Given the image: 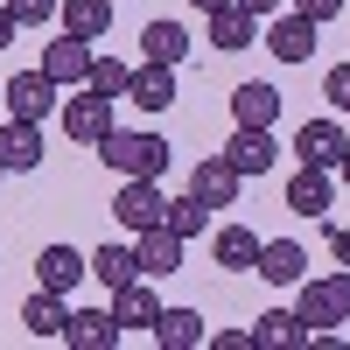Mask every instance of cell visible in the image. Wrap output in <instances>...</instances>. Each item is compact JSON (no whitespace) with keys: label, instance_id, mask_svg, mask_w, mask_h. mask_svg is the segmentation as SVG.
<instances>
[{"label":"cell","instance_id":"obj_32","mask_svg":"<svg viewBox=\"0 0 350 350\" xmlns=\"http://www.w3.org/2000/svg\"><path fill=\"white\" fill-rule=\"evenodd\" d=\"M295 14H308L315 28H323V21H336V14H343V0H295Z\"/></svg>","mask_w":350,"mask_h":350},{"label":"cell","instance_id":"obj_3","mask_svg":"<svg viewBox=\"0 0 350 350\" xmlns=\"http://www.w3.org/2000/svg\"><path fill=\"white\" fill-rule=\"evenodd\" d=\"M64 133H70V140H92V148H98V140L112 133V98H105V92H92V84H84V92H70V98H64Z\"/></svg>","mask_w":350,"mask_h":350},{"label":"cell","instance_id":"obj_4","mask_svg":"<svg viewBox=\"0 0 350 350\" xmlns=\"http://www.w3.org/2000/svg\"><path fill=\"white\" fill-rule=\"evenodd\" d=\"M56 92H64V84H56L49 70H14L0 98H8V120H42V112L56 105Z\"/></svg>","mask_w":350,"mask_h":350},{"label":"cell","instance_id":"obj_37","mask_svg":"<svg viewBox=\"0 0 350 350\" xmlns=\"http://www.w3.org/2000/svg\"><path fill=\"white\" fill-rule=\"evenodd\" d=\"M336 175H343V183H350V148H343V161H336Z\"/></svg>","mask_w":350,"mask_h":350},{"label":"cell","instance_id":"obj_19","mask_svg":"<svg viewBox=\"0 0 350 350\" xmlns=\"http://www.w3.org/2000/svg\"><path fill=\"white\" fill-rule=\"evenodd\" d=\"M252 273H267L273 287H295L301 273H308V252L295 245V239H273V245H259V267Z\"/></svg>","mask_w":350,"mask_h":350},{"label":"cell","instance_id":"obj_7","mask_svg":"<svg viewBox=\"0 0 350 350\" xmlns=\"http://www.w3.org/2000/svg\"><path fill=\"white\" fill-rule=\"evenodd\" d=\"M336 168H295V183H287V211L295 217H329V203H336V183H329Z\"/></svg>","mask_w":350,"mask_h":350},{"label":"cell","instance_id":"obj_23","mask_svg":"<svg viewBox=\"0 0 350 350\" xmlns=\"http://www.w3.org/2000/svg\"><path fill=\"white\" fill-rule=\"evenodd\" d=\"M140 56H148V64H183V56H189L183 21H148V28H140Z\"/></svg>","mask_w":350,"mask_h":350},{"label":"cell","instance_id":"obj_9","mask_svg":"<svg viewBox=\"0 0 350 350\" xmlns=\"http://www.w3.org/2000/svg\"><path fill=\"white\" fill-rule=\"evenodd\" d=\"M224 161L239 168V175H267V168L280 161V148H273V126H231V148H224Z\"/></svg>","mask_w":350,"mask_h":350},{"label":"cell","instance_id":"obj_15","mask_svg":"<svg viewBox=\"0 0 350 350\" xmlns=\"http://www.w3.org/2000/svg\"><path fill=\"white\" fill-rule=\"evenodd\" d=\"M343 148H350V140H343V126H329V120H308V126L295 133V154H301L308 168H336Z\"/></svg>","mask_w":350,"mask_h":350},{"label":"cell","instance_id":"obj_10","mask_svg":"<svg viewBox=\"0 0 350 350\" xmlns=\"http://www.w3.org/2000/svg\"><path fill=\"white\" fill-rule=\"evenodd\" d=\"M239 183H245V175L231 168L224 154H211V161H196V175H189V189H196L203 203H211V211H231V203H239Z\"/></svg>","mask_w":350,"mask_h":350},{"label":"cell","instance_id":"obj_25","mask_svg":"<svg viewBox=\"0 0 350 350\" xmlns=\"http://www.w3.org/2000/svg\"><path fill=\"white\" fill-rule=\"evenodd\" d=\"M252 21H259V14H245L239 0H231V8L211 14V42H217V49H252V42H259V28H252Z\"/></svg>","mask_w":350,"mask_h":350},{"label":"cell","instance_id":"obj_33","mask_svg":"<svg viewBox=\"0 0 350 350\" xmlns=\"http://www.w3.org/2000/svg\"><path fill=\"white\" fill-rule=\"evenodd\" d=\"M329 252H336V259H343V267H350V231H343V224L329 231Z\"/></svg>","mask_w":350,"mask_h":350},{"label":"cell","instance_id":"obj_30","mask_svg":"<svg viewBox=\"0 0 350 350\" xmlns=\"http://www.w3.org/2000/svg\"><path fill=\"white\" fill-rule=\"evenodd\" d=\"M56 8H64V0H8V14H14L21 28H42V21H56Z\"/></svg>","mask_w":350,"mask_h":350},{"label":"cell","instance_id":"obj_1","mask_svg":"<svg viewBox=\"0 0 350 350\" xmlns=\"http://www.w3.org/2000/svg\"><path fill=\"white\" fill-rule=\"evenodd\" d=\"M98 161L120 168V175H140V183H161V175H168V140L161 133H120V126H112L98 140Z\"/></svg>","mask_w":350,"mask_h":350},{"label":"cell","instance_id":"obj_5","mask_svg":"<svg viewBox=\"0 0 350 350\" xmlns=\"http://www.w3.org/2000/svg\"><path fill=\"white\" fill-rule=\"evenodd\" d=\"M112 217H120V224L133 231V239H140V231H154V224L168 217V203H161V189H154V183H140V175H126V189L112 196Z\"/></svg>","mask_w":350,"mask_h":350},{"label":"cell","instance_id":"obj_35","mask_svg":"<svg viewBox=\"0 0 350 350\" xmlns=\"http://www.w3.org/2000/svg\"><path fill=\"white\" fill-rule=\"evenodd\" d=\"M239 8H245V14H273L280 0H239Z\"/></svg>","mask_w":350,"mask_h":350},{"label":"cell","instance_id":"obj_26","mask_svg":"<svg viewBox=\"0 0 350 350\" xmlns=\"http://www.w3.org/2000/svg\"><path fill=\"white\" fill-rule=\"evenodd\" d=\"M92 273H98L105 287L140 280V245H98V252H92Z\"/></svg>","mask_w":350,"mask_h":350},{"label":"cell","instance_id":"obj_36","mask_svg":"<svg viewBox=\"0 0 350 350\" xmlns=\"http://www.w3.org/2000/svg\"><path fill=\"white\" fill-rule=\"evenodd\" d=\"M196 8H203V14H217V8H231V0H196Z\"/></svg>","mask_w":350,"mask_h":350},{"label":"cell","instance_id":"obj_34","mask_svg":"<svg viewBox=\"0 0 350 350\" xmlns=\"http://www.w3.org/2000/svg\"><path fill=\"white\" fill-rule=\"evenodd\" d=\"M14 28H21V21H14L8 8H0V49H8V42H14Z\"/></svg>","mask_w":350,"mask_h":350},{"label":"cell","instance_id":"obj_22","mask_svg":"<svg viewBox=\"0 0 350 350\" xmlns=\"http://www.w3.org/2000/svg\"><path fill=\"white\" fill-rule=\"evenodd\" d=\"M203 336H211V329H203L196 308H161V323H154V343L161 350H196Z\"/></svg>","mask_w":350,"mask_h":350},{"label":"cell","instance_id":"obj_24","mask_svg":"<svg viewBox=\"0 0 350 350\" xmlns=\"http://www.w3.org/2000/svg\"><path fill=\"white\" fill-rule=\"evenodd\" d=\"M56 21H64L70 36H84V42H98L105 28H112V0H64V8H56Z\"/></svg>","mask_w":350,"mask_h":350},{"label":"cell","instance_id":"obj_16","mask_svg":"<svg viewBox=\"0 0 350 350\" xmlns=\"http://www.w3.org/2000/svg\"><path fill=\"white\" fill-rule=\"evenodd\" d=\"M126 98H133L140 112H168V105H175V64H140L133 84H126Z\"/></svg>","mask_w":350,"mask_h":350},{"label":"cell","instance_id":"obj_6","mask_svg":"<svg viewBox=\"0 0 350 350\" xmlns=\"http://www.w3.org/2000/svg\"><path fill=\"white\" fill-rule=\"evenodd\" d=\"M120 315L112 308H70V323H64V343L70 350H120Z\"/></svg>","mask_w":350,"mask_h":350},{"label":"cell","instance_id":"obj_12","mask_svg":"<svg viewBox=\"0 0 350 350\" xmlns=\"http://www.w3.org/2000/svg\"><path fill=\"white\" fill-rule=\"evenodd\" d=\"M112 315H120V329H154V323H161V301H154L148 273L126 280V287H112Z\"/></svg>","mask_w":350,"mask_h":350},{"label":"cell","instance_id":"obj_2","mask_svg":"<svg viewBox=\"0 0 350 350\" xmlns=\"http://www.w3.org/2000/svg\"><path fill=\"white\" fill-rule=\"evenodd\" d=\"M295 315L308 323V336H315V329H336V323H350V273L301 280V295H295Z\"/></svg>","mask_w":350,"mask_h":350},{"label":"cell","instance_id":"obj_8","mask_svg":"<svg viewBox=\"0 0 350 350\" xmlns=\"http://www.w3.org/2000/svg\"><path fill=\"white\" fill-rule=\"evenodd\" d=\"M84 273H92V259H84L77 245H42L36 252V287H49V295H70Z\"/></svg>","mask_w":350,"mask_h":350},{"label":"cell","instance_id":"obj_29","mask_svg":"<svg viewBox=\"0 0 350 350\" xmlns=\"http://www.w3.org/2000/svg\"><path fill=\"white\" fill-rule=\"evenodd\" d=\"M126 84H133V70L120 64V56H92V92H105V98H126Z\"/></svg>","mask_w":350,"mask_h":350},{"label":"cell","instance_id":"obj_31","mask_svg":"<svg viewBox=\"0 0 350 350\" xmlns=\"http://www.w3.org/2000/svg\"><path fill=\"white\" fill-rule=\"evenodd\" d=\"M323 98H329V105H343V112H350V64H336V70H329V77H323Z\"/></svg>","mask_w":350,"mask_h":350},{"label":"cell","instance_id":"obj_13","mask_svg":"<svg viewBox=\"0 0 350 350\" xmlns=\"http://www.w3.org/2000/svg\"><path fill=\"white\" fill-rule=\"evenodd\" d=\"M267 49L280 56V64H308V56H315V21L308 14H280L267 28Z\"/></svg>","mask_w":350,"mask_h":350},{"label":"cell","instance_id":"obj_20","mask_svg":"<svg viewBox=\"0 0 350 350\" xmlns=\"http://www.w3.org/2000/svg\"><path fill=\"white\" fill-rule=\"evenodd\" d=\"M0 161H8L14 175H28L42 161V133H36V120H8L0 126Z\"/></svg>","mask_w":350,"mask_h":350},{"label":"cell","instance_id":"obj_27","mask_svg":"<svg viewBox=\"0 0 350 350\" xmlns=\"http://www.w3.org/2000/svg\"><path fill=\"white\" fill-rule=\"evenodd\" d=\"M259 245H267V239H252L245 224H224V231H217V267H231V273L259 267Z\"/></svg>","mask_w":350,"mask_h":350},{"label":"cell","instance_id":"obj_14","mask_svg":"<svg viewBox=\"0 0 350 350\" xmlns=\"http://www.w3.org/2000/svg\"><path fill=\"white\" fill-rule=\"evenodd\" d=\"M252 350H308V323L287 315V308H267L252 323Z\"/></svg>","mask_w":350,"mask_h":350},{"label":"cell","instance_id":"obj_17","mask_svg":"<svg viewBox=\"0 0 350 350\" xmlns=\"http://www.w3.org/2000/svg\"><path fill=\"white\" fill-rule=\"evenodd\" d=\"M183 231H168V224H154V231H140V273H175V267H183Z\"/></svg>","mask_w":350,"mask_h":350},{"label":"cell","instance_id":"obj_38","mask_svg":"<svg viewBox=\"0 0 350 350\" xmlns=\"http://www.w3.org/2000/svg\"><path fill=\"white\" fill-rule=\"evenodd\" d=\"M0 175H8V161H0Z\"/></svg>","mask_w":350,"mask_h":350},{"label":"cell","instance_id":"obj_28","mask_svg":"<svg viewBox=\"0 0 350 350\" xmlns=\"http://www.w3.org/2000/svg\"><path fill=\"white\" fill-rule=\"evenodd\" d=\"M161 224H168V231H183V239H203V231H211V203L189 189L183 203H168V217H161Z\"/></svg>","mask_w":350,"mask_h":350},{"label":"cell","instance_id":"obj_18","mask_svg":"<svg viewBox=\"0 0 350 350\" xmlns=\"http://www.w3.org/2000/svg\"><path fill=\"white\" fill-rule=\"evenodd\" d=\"M273 120H280L273 84H239V92H231V126H273Z\"/></svg>","mask_w":350,"mask_h":350},{"label":"cell","instance_id":"obj_11","mask_svg":"<svg viewBox=\"0 0 350 350\" xmlns=\"http://www.w3.org/2000/svg\"><path fill=\"white\" fill-rule=\"evenodd\" d=\"M42 70H49L56 84H92V42L64 28V42H49V49H42Z\"/></svg>","mask_w":350,"mask_h":350},{"label":"cell","instance_id":"obj_21","mask_svg":"<svg viewBox=\"0 0 350 350\" xmlns=\"http://www.w3.org/2000/svg\"><path fill=\"white\" fill-rule=\"evenodd\" d=\"M64 323H70V308H64V295H49V287H36V295L21 301V329L28 336H64Z\"/></svg>","mask_w":350,"mask_h":350}]
</instances>
